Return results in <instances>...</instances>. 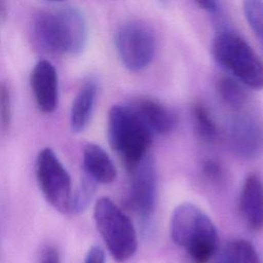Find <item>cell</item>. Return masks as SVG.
Segmentation results:
<instances>
[{
	"label": "cell",
	"mask_w": 263,
	"mask_h": 263,
	"mask_svg": "<svg viewBox=\"0 0 263 263\" xmlns=\"http://www.w3.org/2000/svg\"><path fill=\"white\" fill-rule=\"evenodd\" d=\"M237 79L222 76L217 81V90L221 99L232 109L240 110L248 101V93Z\"/></svg>",
	"instance_id": "obj_16"
},
{
	"label": "cell",
	"mask_w": 263,
	"mask_h": 263,
	"mask_svg": "<svg viewBox=\"0 0 263 263\" xmlns=\"http://www.w3.org/2000/svg\"><path fill=\"white\" fill-rule=\"evenodd\" d=\"M35 173L39 188L47 202L60 213H70L73 196L71 177L50 148L39 151Z\"/></svg>",
	"instance_id": "obj_6"
},
{
	"label": "cell",
	"mask_w": 263,
	"mask_h": 263,
	"mask_svg": "<svg viewBox=\"0 0 263 263\" xmlns=\"http://www.w3.org/2000/svg\"><path fill=\"white\" fill-rule=\"evenodd\" d=\"M34 33L40 46L55 54H79L87 42L86 21L80 10L71 6L41 11Z\"/></svg>",
	"instance_id": "obj_1"
},
{
	"label": "cell",
	"mask_w": 263,
	"mask_h": 263,
	"mask_svg": "<svg viewBox=\"0 0 263 263\" xmlns=\"http://www.w3.org/2000/svg\"><path fill=\"white\" fill-rule=\"evenodd\" d=\"M160 1H161V2H165L166 0H160Z\"/></svg>",
	"instance_id": "obj_26"
},
{
	"label": "cell",
	"mask_w": 263,
	"mask_h": 263,
	"mask_svg": "<svg viewBox=\"0 0 263 263\" xmlns=\"http://www.w3.org/2000/svg\"><path fill=\"white\" fill-rule=\"evenodd\" d=\"M205 177L213 182H220L223 178V167L215 159H206L202 166Z\"/></svg>",
	"instance_id": "obj_21"
},
{
	"label": "cell",
	"mask_w": 263,
	"mask_h": 263,
	"mask_svg": "<svg viewBox=\"0 0 263 263\" xmlns=\"http://www.w3.org/2000/svg\"><path fill=\"white\" fill-rule=\"evenodd\" d=\"M155 36L143 21L133 20L123 24L115 36V46L121 63L133 72L144 70L155 52Z\"/></svg>",
	"instance_id": "obj_7"
},
{
	"label": "cell",
	"mask_w": 263,
	"mask_h": 263,
	"mask_svg": "<svg viewBox=\"0 0 263 263\" xmlns=\"http://www.w3.org/2000/svg\"><path fill=\"white\" fill-rule=\"evenodd\" d=\"M105 261L104 251L100 247L93 246L88 250L84 263H105Z\"/></svg>",
	"instance_id": "obj_23"
},
{
	"label": "cell",
	"mask_w": 263,
	"mask_h": 263,
	"mask_svg": "<svg viewBox=\"0 0 263 263\" xmlns=\"http://www.w3.org/2000/svg\"><path fill=\"white\" fill-rule=\"evenodd\" d=\"M212 48L217 63L240 83L257 90L263 88V62L239 35L221 29L215 35Z\"/></svg>",
	"instance_id": "obj_4"
},
{
	"label": "cell",
	"mask_w": 263,
	"mask_h": 263,
	"mask_svg": "<svg viewBox=\"0 0 263 263\" xmlns=\"http://www.w3.org/2000/svg\"><path fill=\"white\" fill-rule=\"evenodd\" d=\"M40 263H61L58 251L53 247H47L42 253Z\"/></svg>",
	"instance_id": "obj_24"
},
{
	"label": "cell",
	"mask_w": 263,
	"mask_h": 263,
	"mask_svg": "<svg viewBox=\"0 0 263 263\" xmlns=\"http://www.w3.org/2000/svg\"><path fill=\"white\" fill-rule=\"evenodd\" d=\"M30 85L38 109L51 113L57 108L59 82L54 66L47 60L39 61L32 69Z\"/></svg>",
	"instance_id": "obj_10"
},
{
	"label": "cell",
	"mask_w": 263,
	"mask_h": 263,
	"mask_svg": "<svg viewBox=\"0 0 263 263\" xmlns=\"http://www.w3.org/2000/svg\"><path fill=\"white\" fill-rule=\"evenodd\" d=\"M217 263H260L254 246L247 239H234L222 251Z\"/></svg>",
	"instance_id": "obj_15"
},
{
	"label": "cell",
	"mask_w": 263,
	"mask_h": 263,
	"mask_svg": "<svg viewBox=\"0 0 263 263\" xmlns=\"http://www.w3.org/2000/svg\"><path fill=\"white\" fill-rule=\"evenodd\" d=\"M96 182L84 174L81 184L76 192L73 193L71 202V213H79L83 211L90 202L96 190Z\"/></svg>",
	"instance_id": "obj_19"
},
{
	"label": "cell",
	"mask_w": 263,
	"mask_h": 263,
	"mask_svg": "<svg viewBox=\"0 0 263 263\" xmlns=\"http://www.w3.org/2000/svg\"><path fill=\"white\" fill-rule=\"evenodd\" d=\"M49 1H64V0H49Z\"/></svg>",
	"instance_id": "obj_25"
},
{
	"label": "cell",
	"mask_w": 263,
	"mask_h": 263,
	"mask_svg": "<svg viewBox=\"0 0 263 263\" xmlns=\"http://www.w3.org/2000/svg\"><path fill=\"white\" fill-rule=\"evenodd\" d=\"M152 134L166 135L176 126V116L164 105L149 98L137 99L129 105Z\"/></svg>",
	"instance_id": "obj_12"
},
{
	"label": "cell",
	"mask_w": 263,
	"mask_h": 263,
	"mask_svg": "<svg viewBox=\"0 0 263 263\" xmlns=\"http://www.w3.org/2000/svg\"><path fill=\"white\" fill-rule=\"evenodd\" d=\"M170 229L174 242L186 251L193 263H209L215 255L216 226L197 205L190 202L178 205L173 212Z\"/></svg>",
	"instance_id": "obj_2"
},
{
	"label": "cell",
	"mask_w": 263,
	"mask_h": 263,
	"mask_svg": "<svg viewBox=\"0 0 263 263\" xmlns=\"http://www.w3.org/2000/svg\"><path fill=\"white\" fill-rule=\"evenodd\" d=\"M152 132L130 107L115 105L109 111L108 140L130 172L147 154Z\"/></svg>",
	"instance_id": "obj_3"
},
{
	"label": "cell",
	"mask_w": 263,
	"mask_h": 263,
	"mask_svg": "<svg viewBox=\"0 0 263 263\" xmlns=\"http://www.w3.org/2000/svg\"><path fill=\"white\" fill-rule=\"evenodd\" d=\"M229 145L232 151L245 159H254L263 152V125L249 114L235 115L229 125Z\"/></svg>",
	"instance_id": "obj_9"
},
{
	"label": "cell",
	"mask_w": 263,
	"mask_h": 263,
	"mask_svg": "<svg viewBox=\"0 0 263 263\" xmlns=\"http://www.w3.org/2000/svg\"><path fill=\"white\" fill-rule=\"evenodd\" d=\"M239 210L252 229L263 228V181L257 174L249 175L242 184Z\"/></svg>",
	"instance_id": "obj_11"
},
{
	"label": "cell",
	"mask_w": 263,
	"mask_h": 263,
	"mask_svg": "<svg viewBox=\"0 0 263 263\" xmlns=\"http://www.w3.org/2000/svg\"><path fill=\"white\" fill-rule=\"evenodd\" d=\"M11 122L10 91L5 82H0V130L6 132Z\"/></svg>",
	"instance_id": "obj_20"
},
{
	"label": "cell",
	"mask_w": 263,
	"mask_h": 263,
	"mask_svg": "<svg viewBox=\"0 0 263 263\" xmlns=\"http://www.w3.org/2000/svg\"><path fill=\"white\" fill-rule=\"evenodd\" d=\"M98 85L95 79H87L78 90L70 112V126L73 133L82 132L91 117Z\"/></svg>",
	"instance_id": "obj_14"
},
{
	"label": "cell",
	"mask_w": 263,
	"mask_h": 263,
	"mask_svg": "<svg viewBox=\"0 0 263 263\" xmlns=\"http://www.w3.org/2000/svg\"><path fill=\"white\" fill-rule=\"evenodd\" d=\"M192 116L198 136L206 142H214L217 139L218 129L208 108L202 103H195Z\"/></svg>",
	"instance_id": "obj_17"
},
{
	"label": "cell",
	"mask_w": 263,
	"mask_h": 263,
	"mask_svg": "<svg viewBox=\"0 0 263 263\" xmlns=\"http://www.w3.org/2000/svg\"><path fill=\"white\" fill-rule=\"evenodd\" d=\"M242 5L247 22L263 46V1L243 0Z\"/></svg>",
	"instance_id": "obj_18"
},
{
	"label": "cell",
	"mask_w": 263,
	"mask_h": 263,
	"mask_svg": "<svg viewBox=\"0 0 263 263\" xmlns=\"http://www.w3.org/2000/svg\"><path fill=\"white\" fill-rule=\"evenodd\" d=\"M84 174L96 183L109 184L116 178V167L108 153L99 145L88 143L82 155Z\"/></svg>",
	"instance_id": "obj_13"
},
{
	"label": "cell",
	"mask_w": 263,
	"mask_h": 263,
	"mask_svg": "<svg viewBox=\"0 0 263 263\" xmlns=\"http://www.w3.org/2000/svg\"><path fill=\"white\" fill-rule=\"evenodd\" d=\"M129 173L132 182L127 203L142 220L148 221L154 213L157 200V172L154 158L147 154Z\"/></svg>",
	"instance_id": "obj_8"
},
{
	"label": "cell",
	"mask_w": 263,
	"mask_h": 263,
	"mask_svg": "<svg viewBox=\"0 0 263 263\" xmlns=\"http://www.w3.org/2000/svg\"><path fill=\"white\" fill-rule=\"evenodd\" d=\"M194 2L203 10L213 14L215 18L222 16L218 0H194Z\"/></svg>",
	"instance_id": "obj_22"
},
{
	"label": "cell",
	"mask_w": 263,
	"mask_h": 263,
	"mask_svg": "<svg viewBox=\"0 0 263 263\" xmlns=\"http://www.w3.org/2000/svg\"><path fill=\"white\" fill-rule=\"evenodd\" d=\"M93 220L105 245L117 262L130 259L138 247L137 233L132 220L109 197H101L95 203Z\"/></svg>",
	"instance_id": "obj_5"
}]
</instances>
